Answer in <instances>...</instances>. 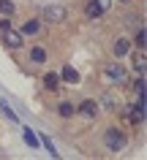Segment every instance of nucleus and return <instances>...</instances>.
Instances as JSON below:
<instances>
[{"label":"nucleus","instance_id":"a211bd4d","mask_svg":"<svg viewBox=\"0 0 147 160\" xmlns=\"http://www.w3.org/2000/svg\"><path fill=\"white\" fill-rule=\"evenodd\" d=\"M38 141H41L44 147H46V152H49V155H52V158H57V155H60V152L55 149V144H52V138H46V136H41V138H38Z\"/></svg>","mask_w":147,"mask_h":160},{"label":"nucleus","instance_id":"f03ea898","mask_svg":"<svg viewBox=\"0 0 147 160\" xmlns=\"http://www.w3.org/2000/svg\"><path fill=\"white\" fill-rule=\"evenodd\" d=\"M66 19H68V8L57 6V3L44 6V11H41V22H49V25H63Z\"/></svg>","mask_w":147,"mask_h":160},{"label":"nucleus","instance_id":"423d86ee","mask_svg":"<svg viewBox=\"0 0 147 160\" xmlns=\"http://www.w3.org/2000/svg\"><path fill=\"white\" fill-rule=\"evenodd\" d=\"M41 84H44V90H46V92H57V90H60V73H55V71H46V73H44V79H41Z\"/></svg>","mask_w":147,"mask_h":160},{"label":"nucleus","instance_id":"f257e3e1","mask_svg":"<svg viewBox=\"0 0 147 160\" xmlns=\"http://www.w3.org/2000/svg\"><path fill=\"white\" fill-rule=\"evenodd\" d=\"M125 144H128V136H125V130H120L117 125L106 128L104 130V147L106 152H123L125 149Z\"/></svg>","mask_w":147,"mask_h":160},{"label":"nucleus","instance_id":"9d476101","mask_svg":"<svg viewBox=\"0 0 147 160\" xmlns=\"http://www.w3.org/2000/svg\"><path fill=\"white\" fill-rule=\"evenodd\" d=\"M38 30H41V19H27L19 33L22 35H38Z\"/></svg>","mask_w":147,"mask_h":160},{"label":"nucleus","instance_id":"5701e85b","mask_svg":"<svg viewBox=\"0 0 147 160\" xmlns=\"http://www.w3.org/2000/svg\"><path fill=\"white\" fill-rule=\"evenodd\" d=\"M117 3H123V6H128V3H134V0H117Z\"/></svg>","mask_w":147,"mask_h":160},{"label":"nucleus","instance_id":"6ab92c4d","mask_svg":"<svg viewBox=\"0 0 147 160\" xmlns=\"http://www.w3.org/2000/svg\"><path fill=\"white\" fill-rule=\"evenodd\" d=\"M98 106H106V111H114V106H117V103H114L112 95H104V98L98 101Z\"/></svg>","mask_w":147,"mask_h":160},{"label":"nucleus","instance_id":"f8f14e48","mask_svg":"<svg viewBox=\"0 0 147 160\" xmlns=\"http://www.w3.org/2000/svg\"><path fill=\"white\" fill-rule=\"evenodd\" d=\"M131 109V125H142V122H144V109H142V103H139V106H128Z\"/></svg>","mask_w":147,"mask_h":160},{"label":"nucleus","instance_id":"f3484780","mask_svg":"<svg viewBox=\"0 0 147 160\" xmlns=\"http://www.w3.org/2000/svg\"><path fill=\"white\" fill-rule=\"evenodd\" d=\"M144 41H147L144 25H139V27H136V35H134V46H139V49H144Z\"/></svg>","mask_w":147,"mask_h":160},{"label":"nucleus","instance_id":"9b49d317","mask_svg":"<svg viewBox=\"0 0 147 160\" xmlns=\"http://www.w3.org/2000/svg\"><path fill=\"white\" fill-rule=\"evenodd\" d=\"M30 62L44 65V62H46V49H44V46H30Z\"/></svg>","mask_w":147,"mask_h":160},{"label":"nucleus","instance_id":"aec40b11","mask_svg":"<svg viewBox=\"0 0 147 160\" xmlns=\"http://www.w3.org/2000/svg\"><path fill=\"white\" fill-rule=\"evenodd\" d=\"M0 109H3V114H6V117H8L11 122H19V117H17V114H14V111L8 109V103H6V101H0Z\"/></svg>","mask_w":147,"mask_h":160},{"label":"nucleus","instance_id":"20e7f679","mask_svg":"<svg viewBox=\"0 0 147 160\" xmlns=\"http://www.w3.org/2000/svg\"><path fill=\"white\" fill-rule=\"evenodd\" d=\"M76 114H82V117H87V119H95L98 114H101V106H98V101L87 98V101H82L76 106Z\"/></svg>","mask_w":147,"mask_h":160},{"label":"nucleus","instance_id":"2eb2a0df","mask_svg":"<svg viewBox=\"0 0 147 160\" xmlns=\"http://www.w3.org/2000/svg\"><path fill=\"white\" fill-rule=\"evenodd\" d=\"M0 14L3 17H14L17 14V3L14 0H0Z\"/></svg>","mask_w":147,"mask_h":160},{"label":"nucleus","instance_id":"ddd939ff","mask_svg":"<svg viewBox=\"0 0 147 160\" xmlns=\"http://www.w3.org/2000/svg\"><path fill=\"white\" fill-rule=\"evenodd\" d=\"M85 17L87 19H98V17H104V11H101V6H98L95 0H90V3L85 6Z\"/></svg>","mask_w":147,"mask_h":160},{"label":"nucleus","instance_id":"1a4fd4ad","mask_svg":"<svg viewBox=\"0 0 147 160\" xmlns=\"http://www.w3.org/2000/svg\"><path fill=\"white\" fill-rule=\"evenodd\" d=\"M55 111H57V117H63V119H71L74 114H76V106H74V103H68V101H60Z\"/></svg>","mask_w":147,"mask_h":160},{"label":"nucleus","instance_id":"dca6fc26","mask_svg":"<svg viewBox=\"0 0 147 160\" xmlns=\"http://www.w3.org/2000/svg\"><path fill=\"white\" fill-rule=\"evenodd\" d=\"M134 71L139 76H144V49H139V54L134 57Z\"/></svg>","mask_w":147,"mask_h":160},{"label":"nucleus","instance_id":"39448f33","mask_svg":"<svg viewBox=\"0 0 147 160\" xmlns=\"http://www.w3.org/2000/svg\"><path fill=\"white\" fill-rule=\"evenodd\" d=\"M104 76L109 79V82H117V84H123L125 82V65H120V62H112V65L104 68Z\"/></svg>","mask_w":147,"mask_h":160},{"label":"nucleus","instance_id":"0eeeda50","mask_svg":"<svg viewBox=\"0 0 147 160\" xmlns=\"http://www.w3.org/2000/svg\"><path fill=\"white\" fill-rule=\"evenodd\" d=\"M128 52H131V41H128V38H114V41H112V54L117 60L125 57Z\"/></svg>","mask_w":147,"mask_h":160},{"label":"nucleus","instance_id":"4be33fe9","mask_svg":"<svg viewBox=\"0 0 147 160\" xmlns=\"http://www.w3.org/2000/svg\"><path fill=\"white\" fill-rule=\"evenodd\" d=\"M95 3L101 6V11H104V14H106V11H109V8H112V0H95Z\"/></svg>","mask_w":147,"mask_h":160},{"label":"nucleus","instance_id":"412c9836","mask_svg":"<svg viewBox=\"0 0 147 160\" xmlns=\"http://www.w3.org/2000/svg\"><path fill=\"white\" fill-rule=\"evenodd\" d=\"M8 27H11V17H0V33L8 30Z\"/></svg>","mask_w":147,"mask_h":160},{"label":"nucleus","instance_id":"7ed1b4c3","mask_svg":"<svg viewBox=\"0 0 147 160\" xmlns=\"http://www.w3.org/2000/svg\"><path fill=\"white\" fill-rule=\"evenodd\" d=\"M3 46L8 52H19L22 46H25V35L17 33L14 27H8V30H3Z\"/></svg>","mask_w":147,"mask_h":160},{"label":"nucleus","instance_id":"4468645a","mask_svg":"<svg viewBox=\"0 0 147 160\" xmlns=\"http://www.w3.org/2000/svg\"><path fill=\"white\" fill-rule=\"evenodd\" d=\"M22 136H25V141L30 144V149H38V147H41V141H38V136H35L33 130H30V128H22Z\"/></svg>","mask_w":147,"mask_h":160},{"label":"nucleus","instance_id":"6e6552de","mask_svg":"<svg viewBox=\"0 0 147 160\" xmlns=\"http://www.w3.org/2000/svg\"><path fill=\"white\" fill-rule=\"evenodd\" d=\"M60 82L76 84V82H79V71H76L74 65H63V71H60Z\"/></svg>","mask_w":147,"mask_h":160}]
</instances>
